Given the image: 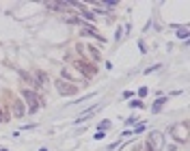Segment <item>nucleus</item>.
I'll list each match as a JSON object with an SVG mask.
<instances>
[{
  "instance_id": "1",
  "label": "nucleus",
  "mask_w": 190,
  "mask_h": 151,
  "mask_svg": "<svg viewBox=\"0 0 190 151\" xmlns=\"http://www.w3.org/2000/svg\"><path fill=\"white\" fill-rule=\"evenodd\" d=\"M24 97L30 104V112H35V110H37V97H35V93H33V91H24Z\"/></svg>"
},
{
  "instance_id": "2",
  "label": "nucleus",
  "mask_w": 190,
  "mask_h": 151,
  "mask_svg": "<svg viewBox=\"0 0 190 151\" xmlns=\"http://www.w3.org/2000/svg\"><path fill=\"white\" fill-rule=\"evenodd\" d=\"M56 89H58L61 93H65V95H69V93H74V91H76L74 87H65L63 82H56Z\"/></svg>"
},
{
  "instance_id": "3",
  "label": "nucleus",
  "mask_w": 190,
  "mask_h": 151,
  "mask_svg": "<svg viewBox=\"0 0 190 151\" xmlns=\"http://www.w3.org/2000/svg\"><path fill=\"white\" fill-rule=\"evenodd\" d=\"M164 101H166V100H160V101H156V104H153V110H156V112H158V110H160V108H162V104H164Z\"/></svg>"
},
{
  "instance_id": "4",
  "label": "nucleus",
  "mask_w": 190,
  "mask_h": 151,
  "mask_svg": "<svg viewBox=\"0 0 190 151\" xmlns=\"http://www.w3.org/2000/svg\"><path fill=\"white\" fill-rule=\"evenodd\" d=\"M108 127H110V123H108V121H104V123H99V130H108Z\"/></svg>"
},
{
  "instance_id": "5",
  "label": "nucleus",
  "mask_w": 190,
  "mask_h": 151,
  "mask_svg": "<svg viewBox=\"0 0 190 151\" xmlns=\"http://www.w3.org/2000/svg\"><path fill=\"white\" fill-rule=\"evenodd\" d=\"M0 119H2V117H0Z\"/></svg>"
}]
</instances>
